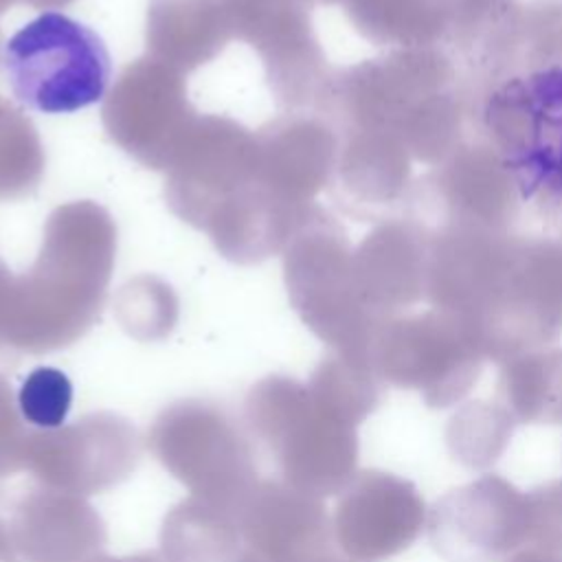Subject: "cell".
<instances>
[{"instance_id": "obj_1", "label": "cell", "mask_w": 562, "mask_h": 562, "mask_svg": "<svg viewBox=\"0 0 562 562\" xmlns=\"http://www.w3.org/2000/svg\"><path fill=\"white\" fill-rule=\"evenodd\" d=\"M116 261V224L92 200L57 206L33 266L13 279L4 338L15 356L70 347L99 321Z\"/></svg>"}, {"instance_id": "obj_2", "label": "cell", "mask_w": 562, "mask_h": 562, "mask_svg": "<svg viewBox=\"0 0 562 562\" xmlns=\"http://www.w3.org/2000/svg\"><path fill=\"white\" fill-rule=\"evenodd\" d=\"M244 426L274 457L283 481L310 496L336 492L353 465L349 422L321 408L294 378L268 375L252 384Z\"/></svg>"}, {"instance_id": "obj_3", "label": "cell", "mask_w": 562, "mask_h": 562, "mask_svg": "<svg viewBox=\"0 0 562 562\" xmlns=\"http://www.w3.org/2000/svg\"><path fill=\"white\" fill-rule=\"evenodd\" d=\"M147 448L193 496L237 516L259 483L250 432L209 400L187 397L162 408L147 430Z\"/></svg>"}, {"instance_id": "obj_4", "label": "cell", "mask_w": 562, "mask_h": 562, "mask_svg": "<svg viewBox=\"0 0 562 562\" xmlns=\"http://www.w3.org/2000/svg\"><path fill=\"white\" fill-rule=\"evenodd\" d=\"M2 64L13 97L44 114H68L105 99L112 75L103 40L57 11L15 31L4 44Z\"/></svg>"}, {"instance_id": "obj_5", "label": "cell", "mask_w": 562, "mask_h": 562, "mask_svg": "<svg viewBox=\"0 0 562 562\" xmlns=\"http://www.w3.org/2000/svg\"><path fill=\"white\" fill-rule=\"evenodd\" d=\"M101 119L108 136L127 156L147 169L167 171L198 112L187 99L182 72L147 55L116 77L103 99Z\"/></svg>"}, {"instance_id": "obj_6", "label": "cell", "mask_w": 562, "mask_h": 562, "mask_svg": "<svg viewBox=\"0 0 562 562\" xmlns=\"http://www.w3.org/2000/svg\"><path fill=\"white\" fill-rule=\"evenodd\" d=\"M140 452L143 441L132 422L99 411L53 430L31 428L24 470L42 487L86 498L130 479Z\"/></svg>"}, {"instance_id": "obj_7", "label": "cell", "mask_w": 562, "mask_h": 562, "mask_svg": "<svg viewBox=\"0 0 562 562\" xmlns=\"http://www.w3.org/2000/svg\"><path fill=\"white\" fill-rule=\"evenodd\" d=\"M165 173L171 213L204 231L222 204L257 180L255 132L222 114H198Z\"/></svg>"}, {"instance_id": "obj_8", "label": "cell", "mask_w": 562, "mask_h": 562, "mask_svg": "<svg viewBox=\"0 0 562 562\" xmlns=\"http://www.w3.org/2000/svg\"><path fill=\"white\" fill-rule=\"evenodd\" d=\"M231 37L261 59L279 105L312 103L323 90V55L312 35L307 0H220Z\"/></svg>"}, {"instance_id": "obj_9", "label": "cell", "mask_w": 562, "mask_h": 562, "mask_svg": "<svg viewBox=\"0 0 562 562\" xmlns=\"http://www.w3.org/2000/svg\"><path fill=\"white\" fill-rule=\"evenodd\" d=\"M288 296L303 323L323 340L342 345L351 338V312L340 281V246L318 211L307 209L283 248Z\"/></svg>"}, {"instance_id": "obj_10", "label": "cell", "mask_w": 562, "mask_h": 562, "mask_svg": "<svg viewBox=\"0 0 562 562\" xmlns=\"http://www.w3.org/2000/svg\"><path fill=\"white\" fill-rule=\"evenodd\" d=\"M9 531L20 562H94L108 542L105 522L86 498L48 487L15 503Z\"/></svg>"}, {"instance_id": "obj_11", "label": "cell", "mask_w": 562, "mask_h": 562, "mask_svg": "<svg viewBox=\"0 0 562 562\" xmlns=\"http://www.w3.org/2000/svg\"><path fill=\"white\" fill-rule=\"evenodd\" d=\"M244 547L272 562H312L327 547L323 505L277 479H259L239 509Z\"/></svg>"}, {"instance_id": "obj_12", "label": "cell", "mask_w": 562, "mask_h": 562, "mask_svg": "<svg viewBox=\"0 0 562 562\" xmlns=\"http://www.w3.org/2000/svg\"><path fill=\"white\" fill-rule=\"evenodd\" d=\"M257 180L294 206H307L323 187L334 140L329 132L307 116H279L255 132Z\"/></svg>"}, {"instance_id": "obj_13", "label": "cell", "mask_w": 562, "mask_h": 562, "mask_svg": "<svg viewBox=\"0 0 562 562\" xmlns=\"http://www.w3.org/2000/svg\"><path fill=\"white\" fill-rule=\"evenodd\" d=\"M307 209L283 202L255 180L215 211L204 233L224 259L250 266L283 252Z\"/></svg>"}, {"instance_id": "obj_14", "label": "cell", "mask_w": 562, "mask_h": 562, "mask_svg": "<svg viewBox=\"0 0 562 562\" xmlns=\"http://www.w3.org/2000/svg\"><path fill=\"white\" fill-rule=\"evenodd\" d=\"M231 40L220 0H149L147 55L184 72L217 57Z\"/></svg>"}, {"instance_id": "obj_15", "label": "cell", "mask_w": 562, "mask_h": 562, "mask_svg": "<svg viewBox=\"0 0 562 562\" xmlns=\"http://www.w3.org/2000/svg\"><path fill=\"white\" fill-rule=\"evenodd\" d=\"M509 97L525 108L527 132L512 147L525 193L562 178V70L531 77Z\"/></svg>"}, {"instance_id": "obj_16", "label": "cell", "mask_w": 562, "mask_h": 562, "mask_svg": "<svg viewBox=\"0 0 562 562\" xmlns=\"http://www.w3.org/2000/svg\"><path fill=\"white\" fill-rule=\"evenodd\" d=\"M241 542L239 516L193 494L171 507L160 527L167 562H233Z\"/></svg>"}, {"instance_id": "obj_17", "label": "cell", "mask_w": 562, "mask_h": 562, "mask_svg": "<svg viewBox=\"0 0 562 562\" xmlns=\"http://www.w3.org/2000/svg\"><path fill=\"white\" fill-rule=\"evenodd\" d=\"M46 167L44 145L33 121L0 97V200L31 195Z\"/></svg>"}, {"instance_id": "obj_18", "label": "cell", "mask_w": 562, "mask_h": 562, "mask_svg": "<svg viewBox=\"0 0 562 562\" xmlns=\"http://www.w3.org/2000/svg\"><path fill=\"white\" fill-rule=\"evenodd\" d=\"M114 316L136 340H160L178 323V296L169 283L151 274L127 281L114 296Z\"/></svg>"}, {"instance_id": "obj_19", "label": "cell", "mask_w": 562, "mask_h": 562, "mask_svg": "<svg viewBox=\"0 0 562 562\" xmlns=\"http://www.w3.org/2000/svg\"><path fill=\"white\" fill-rule=\"evenodd\" d=\"M15 397L26 424L53 430L66 422L72 404V382L55 367H37L24 378Z\"/></svg>"}, {"instance_id": "obj_20", "label": "cell", "mask_w": 562, "mask_h": 562, "mask_svg": "<svg viewBox=\"0 0 562 562\" xmlns=\"http://www.w3.org/2000/svg\"><path fill=\"white\" fill-rule=\"evenodd\" d=\"M29 435L31 428L18 408V397L9 380L0 375V479L24 470Z\"/></svg>"}, {"instance_id": "obj_21", "label": "cell", "mask_w": 562, "mask_h": 562, "mask_svg": "<svg viewBox=\"0 0 562 562\" xmlns=\"http://www.w3.org/2000/svg\"><path fill=\"white\" fill-rule=\"evenodd\" d=\"M15 274L0 261V369L15 362V356L11 353L7 338H4V323H7V307H9V294L13 285Z\"/></svg>"}, {"instance_id": "obj_22", "label": "cell", "mask_w": 562, "mask_h": 562, "mask_svg": "<svg viewBox=\"0 0 562 562\" xmlns=\"http://www.w3.org/2000/svg\"><path fill=\"white\" fill-rule=\"evenodd\" d=\"M0 562H20L15 547H13V538L9 531V525L0 518Z\"/></svg>"}, {"instance_id": "obj_23", "label": "cell", "mask_w": 562, "mask_h": 562, "mask_svg": "<svg viewBox=\"0 0 562 562\" xmlns=\"http://www.w3.org/2000/svg\"><path fill=\"white\" fill-rule=\"evenodd\" d=\"M94 562H167L162 553L158 551H145V553H134V555H123V558H110L101 555Z\"/></svg>"}, {"instance_id": "obj_24", "label": "cell", "mask_w": 562, "mask_h": 562, "mask_svg": "<svg viewBox=\"0 0 562 562\" xmlns=\"http://www.w3.org/2000/svg\"><path fill=\"white\" fill-rule=\"evenodd\" d=\"M22 2H26V4H31L35 9H59V7H66V4H70L75 0H22Z\"/></svg>"}, {"instance_id": "obj_25", "label": "cell", "mask_w": 562, "mask_h": 562, "mask_svg": "<svg viewBox=\"0 0 562 562\" xmlns=\"http://www.w3.org/2000/svg\"><path fill=\"white\" fill-rule=\"evenodd\" d=\"M233 562H272V560H268V558H263V555H259V553H255V551L244 547L241 553Z\"/></svg>"}, {"instance_id": "obj_26", "label": "cell", "mask_w": 562, "mask_h": 562, "mask_svg": "<svg viewBox=\"0 0 562 562\" xmlns=\"http://www.w3.org/2000/svg\"><path fill=\"white\" fill-rule=\"evenodd\" d=\"M312 562H340V560H336V558H327L325 553L323 555H318V558H314Z\"/></svg>"}, {"instance_id": "obj_27", "label": "cell", "mask_w": 562, "mask_h": 562, "mask_svg": "<svg viewBox=\"0 0 562 562\" xmlns=\"http://www.w3.org/2000/svg\"><path fill=\"white\" fill-rule=\"evenodd\" d=\"M13 2H15V0H0V15H2V13H4Z\"/></svg>"}, {"instance_id": "obj_28", "label": "cell", "mask_w": 562, "mask_h": 562, "mask_svg": "<svg viewBox=\"0 0 562 562\" xmlns=\"http://www.w3.org/2000/svg\"><path fill=\"white\" fill-rule=\"evenodd\" d=\"M2 53H4V48H2V31H0V64H2Z\"/></svg>"}]
</instances>
